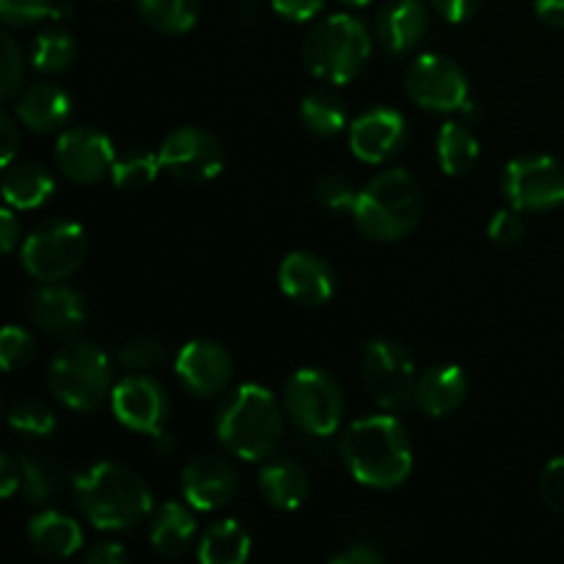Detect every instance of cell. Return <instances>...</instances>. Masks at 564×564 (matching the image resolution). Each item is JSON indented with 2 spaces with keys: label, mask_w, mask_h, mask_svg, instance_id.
Wrapping results in <instances>:
<instances>
[{
  "label": "cell",
  "mask_w": 564,
  "mask_h": 564,
  "mask_svg": "<svg viewBox=\"0 0 564 564\" xmlns=\"http://www.w3.org/2000/svg\"><path fill=\"white\" fill-rule=\"evenodd\" d=\"M31 58L33 66L44 72V75H61V72H66L75 64L77 42L72 39V33L61 31V28H44L33 39Z\"/></svg>",
  "instance_id": "cell-32"
},
{
  "label": "cell",
  "mask_w": 564,
  "mask_h": 564,
  "mask_svg": "<svg viewBox=\"0 0 564 564\" xmlns=\"http://www.w3.org/2000/svg\"><path fill=\"white\" fill-rule=\"evenodd\" d=\"M405 94L411 102L430 113H466L471 110L468 77L452 58L438 53H422L405 69Z\"/></svg>",
  "instance_id": "cell-10"
},
{
  "label": "cell",
  "mask_w": 564,
  "mask_h": 564,
  "mask_svg": "<svg viewBox=\"0 0 564 564\" xmlns=\"http://www.w3.org/2000/svg\"><path fill=\"white\" fill-rule=\"evenodd\" d=\"M435 14L446 22H466L482 6V0H430Z\"/></svg>",
  "instance_id": "cell-43"
},
{
  "label": "cell",
  "mask_w": 564,
  "mask_h": 564,
  "mask_svg": "<svg viewBox=\"0 0 564 564\" xmlns=\"http://www.w3.org/2000/svg\"><path fill=\"white\" fill-rule=\"evenodd\" d=\"M113 163V141L94 127H72L61 132L55 143V165L75 185H97L110 174Z\"/></svg>",
  "instance_id": "cell-15"
},
{
  "label": "cell",
  "mask_w": 564,
  "mask_h": 564,
  "mask_svg": "<svg viewBox=\"0 0 564 564\" xmlns=\"http://www.w3.org/2000/svg\"><path fill=\"white\" fill-rule=\"evenodd\" d=\"M240 20L242 22H253V20H257V6H253L251 0H246V3L240 6Z\"/></svg>",
  "instance_id": "cell-50"
},
{
  "label": "cell",
  "mask_w": 564,
  "mask_h": 564,
  "mask_svg": "<svg viewBox=\"0 0 564 564\" xmlns=\"http://www.w3.org/2000/svg\"><path fill=\"white\" fill-rule=\"evenodd\" d=\"M55 0H0V20L9 28H28L55 20Z\"/></svg>",
  "instance_id": "cell-38"
},
{
  "label": "cell",
  "mask_w": 564,
  "mask_h": 564,
  "mask_svg": "<svg viewBox=\"0 0 564 564\" xmlns=\"http://www.w3.org/2000/svg\"><path fill=\"white\" fill-rule=\"evenodd\" d=\"M196 556L202 564H246L251 556V534L237 521H215L198 538Z\"/></svg>",
  "instance_id": "cell-28"
},
{
  "label": "cell",
  "mask_w": 564,
  "mask_h": 564,
  "mask_svg": "<svg viewBox=\"0 0 564 564\" xmlns=\"http://www.w3.org/2000/svg\"><path fill=\"white\" fill-rule=\"evenodd\" d=\"M110 386H113L110 358L91 341H69L50 361V394L69 411H97L113 391Z\"/></svg>",
  "instance_id": "cell-6"
},
{
  "label": "cell",
  "mask_w": 564,
  "mask_h": 564,
  "mask_svg": "<svg viewBox=\"0 0 564 564\" xmlns=\"http://www.w3.org/2000/svg\"><path fill=\"white\" fill-rule=\"evenodd\" d=\"M284 402L259 383H242L224 397L215 416V435L229 455L264 463L284 438Z\"/></svg>",
  "instance_id": "cell-3"
},
{
  "label": "cell",
  "mask_w": 564,
  "mask_h": 564,
  "mask_svg": "<svg viewBox=\"0 0 564 564\" xmlns=\"http://www.w3.org/2000/svg\"><path fill=\"white\" fill-rule=\"evenodd\" d=\"M424 193L416 176L405 169H386L358 191L352 220L367 240L397 242L422 220Z\"/></svg>",
  "instance_id": "cell-4"
},
{
  "label": "cell",
  "mask_w": 564,
  "mask_h": 564,
  "mask_svg": "<svg viewBox=\"0 0 564 564\" xmlns=\"http://www.w3.org/2000/svg\"><path fill=\"white\" fill-rule=\"evenodd\" d=\"M83 562L86 564H124L127 551L121 543H113V540H99V543L88 545L83 551Z\"/></svg>",
  "instance_id": "cell-45"
},
{
  "label": "cell",
  "mask_w": 564,
  "mask_h": 564,
  "mask_svg": "<svg viewBox=\"0 0 564 564\" xmlns=\"http://www.w3.org/2000/svg\"><path fill=\"white\" fill-rule=\"evenodd\" d=\"M534 11L545 25L564 31V0H534Z\"/></svg>",
  "instance_id": "cell-48"
},
{
  "label": "cell",
  "mask_w": 564,
  "mask_h": 564,
  "mask_svg": "<svg viewBox=\"0 0 564 564\" xmlns=\"http://www.w3.org/2000/svg\"><path fill=\"white\" fill-rule=\"evenodd\" d=\"M0 47H3V58H0V94H3V99H11L22 91L25 64H22V50L14 42V36L3 33Z\"/></svg>",
  "instance_id": "cell-39"
},
{
  "label": "cell",
  "mask_w": 564,
  "mask_h": 564,
  "mask_svg": "<svg viewBox=\"0 0 564 564\" xmlns=\"http://www.w3.org/2000/svg\"><path fill=\"white\" fill-rule=\"evenodd\" d=\"M430 28L424 0H389L375 22V36L389 55H405L416 47Z\"/></svg>",
  "instance_id": "cell-20"
},
{
  "label": "cell",
  "mask_w": 564,
  "mask_h": 564,
  "mask_svg": "<svg viewBox=\"0 0 564 564\" xmlns=\"http://www.w3.org/2000/svg\"><path fill=\"white\" fill-rule=\"evenodd\" d=\"M279 290L301 306H325L334 297V268L312 251H292L279 264Z\"/></svg>",
  "instance_id": "cell-19"
},
{
  "label": "cell",
  "mask_w": 564,
  "mask_h": 564,
  "mask_svg": "<svg viewBox=\"0 0 564 564\" xmlns=\"http://www.w3.org/2000/svg\"><path fill=\"white\" fill-rule=\"evenodd\" d=\"M149 438H152V449L158 452L160 457H171L176 452V438L165 427L160 430V433L149 435Z\"/></svg>",
  "instance_id": "cell-49"
},
{
  "label": "cell",
  "mask_w": 564,
  "mask_h": 564,
  "mask_svg": "<svg viewBox=\"0 0 564 564\" xmlns=\"http://www.w3.org/2000/svg\"><path fill=\"white\" fill-rule=\"evenodd\" d=\"M53 494V474L44 463L28 455L0 457V496L14 499L22 496L25 505H42Z\"/></svg>",
  "instance_id": "cell-26"
},
{
  "label": "cell",
  "mask_w": 564,
  "mask_h": 564,
  "mask_svg": "<svg viewBox=\"0 0 564 564\" xmlns=\"http://www.w3.org/2000/svg\"><path fill=\"white\" fill-rule=\"evenodd\" d=\"M14 113H0V160H3V169L9 163H14L17 149H20V127H17Z\"/></svg>",
  "instance_id": "cell-44"
},
{
  "label": "cell",
  "mask_w": 564,
  "mask_h": 564,
  "mask_svg": "<svg viewBox=\"0 0 564 564\" xmlns=\"http://www.w3.org/2000/svg\"><path fill=\"white\" fill-rule=\"evenodd\" d=\"M72 496L94 529L124 532L152 516L154 496L143 477L121 463H94L72 479Z\"/></svg>",
  "instance_id": "cell-2"
},
{
  "label": "cell",
  "mask_w": 564,
  "mask_h": 564,
  "mask_svg": "<svg viewBox=\"0 0 564 564\" xmlns=\"http://www.w3.org/2000/svg\"><path fill=\"white\" fill-rule=\"evenodd\" d=\"M25 314L44 334L72 336L77 328H83L88 308L80 292L64 286L61 281H53V284H39L36 290L28 292Z\"/></svg>",
  "instance_id": "cell-18"
},
{
  "label": "cell",
  "mask_w": 564,
  "mask_h": 564,
  "mask_svg": "<svg viewBox=\"0 0 564 564\" xmlns=\"http://www.w3.org/2000/svg\"><path fill=\"white\" fill-rule=\"evenodd\" d=\"M308 490L312 485H308V474L301 463L290 460V457L264 460L262 471H259V494H262L264 505L279 512H292L303 507Z\"/></svg>",
  "instance_id": "cell-24"
},
{
  "label": "cell",
  "mask_w": 564,
  "mask_h": 564,
  "mask_svg": "<svg viewBox=\"0 0 564 564\" xmlns=\"http://www.w3.org/2000/svg\"><path fill=\"white\" fill-rule=\"evenodd\" d=\"M14 116L31 132L47 135L61 130L72 116V99L55 83H33L14 99Z\"/></svg>",
  "instance_id": "cell-22"
},
{
  "label": "cell",
  "mask_w": 564,
  "mask_h": 564,
  "mask_svg": "<svg viewBox=\"0 0 564 564\" xmlns=\"http://www.w3.org/2000/svg\"><path fill=\"white\" fill-rule=\"evenodd\" d=\"M273 11L286 22H308L325 9V0H270Z\"/></svg>",
  "instance_id": "cell-42"
},
{
  "label": "cell",
  "mask_w": 564,
  "mask_h": 564,
  "mask_svg": "<svg viewBox=\"0 0 564 564\" xmlns=\"http://www.w3.org/2000/svg\"><path fill=\"white\" fill-rule=\"evenodd\" d=\"M55 182L39 163H9L3 169V198L14 209H36L53 196Z\"/></svg>",
  "instance_id": "cell-27"
},
{
  "label": "cell",
  "mask_w": 564,
  "mask_h": 564,
  "mask_svg": "<svg viewBox=\"0 0 564 564\" xmlns=\"http://www.w3.org/2000/svg\"><path fill=\"white\" fill-rule=\"evenodd\" d=\"M341 463L358 485L394 490L411 477L413 446L397 416H364L341 435Z\"/></svg>",
  "instance_id": "cell-1"
},
{
  "label": "cell",
  "mask_w": 564,
  "mask_h": 564,
  "mask_svg": "<svg viewBox=\"0 0 564 564\" xmlns=\"http://www.w3.org/2000/svg\"><path fill=\"white\" fill-rule=\"evenodd\" d=\"M135 6L149 28L169 33V36L187 33L202 14L198 0H135Z\"/></svg>",
  "instance_id": "cell-30"
},
{
  "label": "cell",
  "mask_w": 564,
  "mask_h": 564,
  "mask_svg": "<svg viewBox=\"0 0 564 564\" xmlns=\"http://www.w3.org/2000/svg\"><path fill=\"white\" fill-rule=\"evenodd\" d=\"M301 124L317 138H334L341 130H347V108L336 94L330 91H312L301 102Z\"/></svg>",
  "instance_id": "cell-31"
},
{
  "label": "cell",
  "mask_w": 564,
  "mask_h": 564,
  "mask_svg": "<svg viewBox=\"0 0 564 564\" xmlns=\"http://www.w3.org/2000/svg\"><path fill=\"white\" fill-rule=\"evenodd\" d=\"M314 198L319 202V207L330 209V213L339 215H352L358 202V191L339 174H323L314 185Z\"/></svg>",
  "instance_id": "cell-36"
},
{
  "label": "cell",
  "mask_w": 564,
  "mask_h": 564,
  "mask_svg": "<svg viewBox=\"0 0 564 564\" xmlns=\"http://www.w3.org/2000/svg\"><path fill=\"white\" fill-rule=\"evenodd\" d=\"M361 380L375 405L383 411H405L416 394V364L413 356L391 339L367 341L361 356Z\"/></svg>",
  "instance_id": "cell-9"
},
{
  "label": "cell",
  "mask_w": 564,
  "mask_h": 564,
  "mask_svg": "<svg viewBox=\"0 0 564 564\" xmlns=\"http://www.w3.org/2000/svg\"><path fill=\"white\" fill-rule=\"evenodd\" d=\"M372 55V36L352 14H328L308 31L303 42V64L317 80L345 86L356 80Z\"/></svg>",
  "instance_id": "cell-5"
},
{
  "label": "cell",
  "mask_w": 564,
  "mask_h": 564,
  "mask_svg": "<svg viewBox=\"0 0 564 564\" xmlns=\"http://www.w3.org/2000/svg\"><path fill=\"white\" fill-rule=\"evenodd\" d=\"M193 507L180 505V501H165L154 510L152 523H149V543L165 560H176V556L187 554L191 545L196 543L198 523L193 516Z\"/></svg>",
  "instance_id": "cell-23"
},
{
  "label": "cell",
  "mask_w": 564,
  "mask_h": 564,
  "mask_svg": "<svg viewBox=\"0 0 564 564\" xmlns=\"http://www.w3.org/2000/svg\"><path fill=\"white\" fill-rule=\"evenodd\" d=\"M88 253V237L80 224L72 220H47L33 235L25 237L20 262L39 284H53L75 275Z\"/></svg>",
  "instance_id": "cell-8"
},
{
  "label": "cell",
  "mask_w": 564,
  "mask_h": 564,
  "mask_svg": "<svg viewBox=\"0 0 564 564\" xmlns=\"http://www.w3.org/2000/svg\"><path fill=\"white\" fill-rule=\"evenodd\" d=\"M341 6H350V9H364V6H369L372 0H339Z\"/></svg>",
  "instance_id": "cell-51"
},
{
  "label": "cell",
  "mask_w": 564,
  "mask_h": 564,
  "mask_svg": "<svg viewBox=\"0 0 564 564\" xmlns=\"http://www.w3.org/2000/svg\"><path fill=\"white\" fill-rule=\"evenodd\" d=\"M165 358V345L152 336H138V339L124 341L116 352V361L119 367H124L127 372H149L158 364H163Z\"/></svg>",
  "instance_id": "cell-35"
},
{
  "label": "cell",
  "mask_w": 564,
  "mask_h": 564,
  "mask_svg": "<svg viewBox=\"0 0 564 564\" xmlns=\"http://www.w3.org/2000/svg\"><path fill=\"white\" fill-rule=\"evenodd\" d=\"M9 427L22 438H50L58 427L55 413L36 400H20L9 408Z\"/></svg>",
  "instance_id": "cell-34"
},
{
  "label": "cell",
  "mask_w": 564,
  "mask_h": 564,
  "mask_svg": "<svg viewBox=\"0 0 564 564\" xmlns=\"http://www.w3.org/2000/svg\"><path fill=\"white\" fill-rule=\"evenodd\" d=\"M182 499L198 512H218L240 490L237 468L220 455H198L182 468L180 477Z\"/></svg>",
  "instance_id": "cell-16"
},
{
  "label": "cell",
  "mask_w": 564,
  "mask_h": 564,
  "mask_svg": "<svg viewBox=\"0 0 564 564\" xmlns=\"http://www.w3.org/2000/svg\"><path fill=\"white\" fill-rule=\"evenodd\" d=\"M347 132H350V152L369 165L389 163L408 141V124L394 108L364 110L350 121Z\"/></svg>",
  "instance_id": "cell-17"
},
{
  "label": "cell",
  "mask_w": 564,
  "mask_h": 564,
  "mask_svg": "<svg viewBox=\"0 0 564 564\" xmlns=\"http://www.w3.org/2000/svg\"><path fill=\"white\" fill-rule=\"evenodd\" d=\"M33 356H36V339L20 325H6L3 334H0V364H3L6 372L28 367Z\"/></svg>",
  "instance_id": "cell-37"
},
{
  "label": "cell",
  "mask_w": 564,
  "mask_h": 564,
  "mask_svg": "<svg viewBox=\"0 0 564 564\" xmlns=\"http://www.w3.org/2000/svg\"><path fill=\"white\" fill-rule=\"evenodd\" d=\"M501 193L521 213H549L564 204V169L549 154H527L507 163Z\"/></svg>",
  "instance_id": "cell-11"
},
{
  "label": "cell",
  "mask_w": 564,
  "mask_h": 564,
  "mask_svg": "<svg viewBox=\"0 0 564 564\" xmlns=\"http://www.w3.org/2000/svg\"><path fill=\"white\" fill-rule=\"evenodd\" d=\"M380 562H383V554L367 543H352L347 545V549H341L339 554L330 556V564H380Z\"/></svg>",
  "instance_id": "cell-46"
},
{
  "label": "cell",
  "mask_w": 564,
  "mask_h": 564,
  "mask_svg": "<svg viewBox=\"0 0 564 564\" xmlns=\"http://www.w3.org/2000/svg\"><path fill=\"white\" fill-rule=\"evenodd\" d=\"M28 543L47 560H66L83 551V529L75 518L58 510H44L28 521Z\"/></svg>",
  "instance_id": "cell-25"
},
{
  "label": "cell",
  "mask_w": 564,
  "mask_h": 564,
  "mask_svg": "<svg viewBox=\"0 0 564 564\" xmlns=\"http://www.w3.org/2000/svg\"><path fill=\"white\" fill-rule=\"evenodd\" d=\"M284 413L301 433L328 438L345 419V394L323 369H297L284 383Z\"/></svg>",
  "instance_id": "cell-7"
},
{
  "label": "cell",
  "mask_w": 564,
  "mask_h": 564,
  "mask_svg": "<svg viewBox=\"0 0 564 564\" xmlns=\"http://www.w3.org/2000/svg\"><path fill=\"white\" fill-rule=\"evenodd\" d=\"M22 240V229H20V220H17L14 207L6 204V209L0 213V246H3L6 253H14L17 242Z\"/></svg>",
  "instance_id": "cell-47"
},
{
  "label": "cell",
  "mask_w": 564,
  "mask_h": 564,
  "mask_svg": "<svg viewBox=\"0 0 564 564\" xmlns=\"http://www.w3.org/2000/svg\"><path fill=\"white\" fill-rule=\"evenodd\" d=\"M527 235V224L521 218V209L510 207V209H499V213L490 218L488 224V237L496 242L499 248H512L523 240Z\"/></svg>",
  "instance_id": "cell-40"
},
{
  "label": "cell",
  "mask_w": 564,
  "mask_h": 564,
  "mask_svg": "<svg viewBox=\"0 0 564 564\" xmlns=\"http://www.w3.org/2000/svg\"><path fill=\"white\" fill-rule=\"evenodd\" d=\"M163 171L185 185H204L224 171V147L209 130L185 124L171 130L158 149Z\"/></svg>",
  "instance_id": "cell-12"
},
{
  "label": "cell",
  "mask_w": 564,
  "mask_h": 564,
  "mask_svg": "<svg viewBox=\"0 0 564 564\" xmlns=\"http://www.w3.org/2000/svg\"><path fill=\"white\" fill-rule=\"evenodd\" d=\"M176 380L196 400H215L226 394L235 378V361L220 341L193 339L176 352Z\"/></svg>",
  "instance_id": "cell-13"
},
{
  "label": "cell",
  "mask_w": 564,
  "mask_h": 564,
  "mask_svg": "<svg viewBox=\"0 0 564 564\" xmlns=\"http://www.w3.org/2000/svg\"><path fill=\"white\" fill-rule=\"evenodd\" d=\"M468 378L457 364H435L427 367L416 380L413 402L430 419H446L466 402Z\"/></svg>",
  "instance_id": "cell-21"
},
{
  "label": "cell",
  "mask_w": 564,
  "mask_h": 564,
  "mask_svg": "<svg viewBox=\"0 0 564 564\" xmlns=\"http://www.w3.org/2000/svg\"><path fill=\"white\" fill-rule=\"evenodd\" d=\"M540 496L545 507L564 518V457H554L540 474Z\"/></svg>",
  "instance_id": "cell-41"
},
{
  "label": "cell",
  "mask_w": 564,
  "mask_h": 564,
  "mask_svg": "<svg viewBox=\"0 0 564 564\" xmlns=\"http://www.w3.org/2000/svg\"><path fill=\"white\" fill-rule=\"evenodd\" d=\"M160 171H163L160 154L127 152L121 158H116L113 169H110V182L119 191H143V187H149L158 180Z\"/></svg>",
  "instance_id": "cell-33"
},
{
  "label": "cell",
  "mask_w": 564,
  "mask_h": 564,
  "mask_svg": "<svg viewBox=\"0 0 564 564\" xmlns=\"http://www.w3.org/2000/svg\"><path fill=\"white\" fill-rule=\"evenodd\" d=\"M435 154L446 176H463L479 163V141L463 121H446L438 130Z\"/></svg>",
  "instance_id": "cell-29"
},
{
  "label": "cell",
  "mask_w": 564,
  "mask_h": 564,
  "mask_svg": "<svg viewBox=\"0 0 564 564\" xmlns=\"http://www.w3.org/2000/svg\"><path fill=\"white\" fill-rule=\"evenodd\" d=\"M110 411L121 427L154 435L169 422L171 402L163 386L143 372H132L110 391Z\"/></svg>",
  "instance_id": "cell-14"
}]
</instances>
